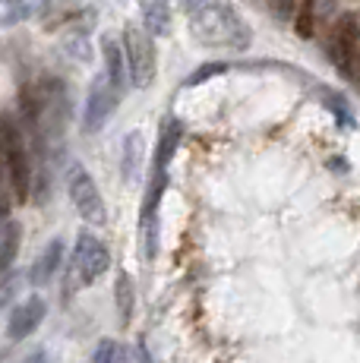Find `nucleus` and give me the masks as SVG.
Instances as JSON below:
<instances>
[{
    "label": "nucleus",
    "instance_id": "obj_1",
    "mask_svg": "<svg viewBox=\"0 0 360 363\" xmlns=\"http://www.w3.org/2000/svg\"><path fill=\"white\" fill-rule=\"evenodd\" d=\"M180 4L199 45L215 51H244L250 45V26L237 16L231 0H180Z\"/></svg>",
    "mask_w": 360,
    "mask_h": 363
},
{
    "label": "nucleus",
    "instance_id": "obj_2",
    "mask_svg": "<svg viewBox=\"0 0 360 363\" xmlns=\"http://www.w3.org/2000/svg\"><path fill=\"white\" fill-rule=\"evenodd\" d=\"M0 149H4V171H6V184H10L13 196H16V202L29 199L32 162H29V149H26L23 130H19L13 114L0 117Z\"/></svg>",
    "mask_w": 360,
    "mask_h": 363
},
{
    "label": "nucleus",
    "instance_id": "obj_3",
    "mask_svg": "<svg viewBox=\"0 0 360 363\" xmlns=\"http://www.w3.org/2000/svg\"><path fill=\"white\" fill-rule=\"evenodd\" d=\"M111 269V253L105 247V240H99L95 234L79 231L73 243V253H70V265H67V275H70V284H64V291L70 288H89L95 284L101 275Z\"/></svg>",
    "mask_w": 360,
    "mask_h": 363
},
{
    "label": "nucleus",
    "instance_id": "obj_4",
    "mask_svg": "<svg viewBox=\"0 0 360 363\" xmlns=\"http://www.w3.org/2000/svg\"><path fill=\"white\" fill-rule=\"evenodd\" d=\"M329 54L344 79L360 82V19L354 13H344L335 23L329 38Z\"/></svg>",
    "mask_w": 360,
    "mask_h": 363
},
{
    "label": "nucleus",
    "instance_id": "obj_5",
    "mask_svg": "<svg viewBox=\"0 0 360 363\" xmlns=\"http://www.w3.org/2000/svg\"><path fill=\"white\" fill-rule=\"evenodd\" d=\"M123 54H127V69H130V86L145 89L155 82V69H158V57H155V41H152L149 29L140 26H127L123 29Z\"/></svg>",
    "mask_w": 360,
    "mask_h": 363
},
{
    "label": "nucleus",
    "instance_id": "obj_6",
    "mask_svg": "<svg viewBox=\"0 0 360 363\" xmlns=\"http://www.w3.org/2000/svg\"><path fill=\"white\" fill-rule=\"evenodd\" d=\"M67 193H70L73 208L79 212V218L86 221V225L99 228L108 221V206L99 193V184H95L92 174L82 164H70V171H67Z\"/></svg>",
    "mask_w": 360,
    "mask_h": 363
},
{
    "label": "nucleus",
    "instance_id": "obj_7",
    "mask_svg": "<svg viewBox=\"0 0 360 363\" xmlns=\"http://www.w3.org/2000/svg\"><path fill=\"white\" fill-rule=\"evenodd\" d=\"M117 101H120V92L117 86L108 79L105 73L95 76L92 89H89V99H86V111H82V133H99L114 114Z\"/></svg>",
    "mask_w": 360,
    "mask_h": 363
},
{
    "label": "nucleus",
    "instance_id": "obj_8",
    "mask_svg": "<svg viewBox=\"0 0 360 363\" xmlns=\"http://www.w3.org/2000/svg\"><path fill=\"white\" fill-rule=\"evenodd\" d=\"M41 319H45V300L41 297L23 300V303L13 306L10 323H6V335H10L13 341H26L41 325Z\"/></svg>",
    "mask_w": 360,
    "mask_h": 363
},
{
    "label": "nucleus",
    "instance_id": "obj_9",
    "mask_svg": "<svg viewBox=\"0 0 360 363\" xmlns=\"http://www.w3.org/2000/svg\"><path fill=\"white\" fill-rule=\"evenodd\" d=\"M60 269H64V240H60V237H54V240L35 256L32 272H29V281L32 284H47Z\"/></svg>",
    "mask_w": 360,
    "mask_h": 363
},
{
    "label": "nucleus",
    "instance_id": "obj_10",
    "mask_svg": "<svg viewBox=\"0 0 360 363\" xmlns=\"http://www.w3.org/2000/svg\"><path fill=\"white\" fill-rule=\"evenodd\" d=\"M101 54H105V76L117 86V92L123 95V89L130 82V69H127V54H123L120 41L114 35H105L101 38Z\"/></svg>",
    "mask_w": 360,
    "mask_h": 363
},
{
    "label": "nucleus",
    "instance_id": "obj_11",
    "mask_svg": "<svg viewBox=\"0 0 360 363\" xmlns=\"http://www.w3.org/2000/svg\"><path fill=\"white\" fill-rule=\"evenodd\" d=\"M51 0H0V26H16L26 19L45 16Z\"/></svg>",
    "mask_w": 360,
    "mask_h": 363
},
{
    "label": "nucleus",
    "instance_id": "obj_12",
    "mask_svg": "<svg viewBox=\"0 0 360 363\" xmlns=\"http://www.w3.org/2000/svg\"><path fill=\"white\" fill-rule=\"evenodd\" d=\"M177 143H180V123L174 121V117H168V121H162V127H158V143H155V158H152V167L168 171L171 158H174V152H177Z\"/></svg>",
    "mask_w": 360,
    "mask_h": 363
},
{
    "label": "nucleus",
    "instance_id": "obj_13",
    "mask_svg": "<svg viewBox=\"0 0 360 363\" xmlns=\"http://www.w3.org/2000/svg\"><path fill=\"white\" fill-rule=\"evenodd\" d=\"M114 310L120 325L133 323V313H136V288H133V278L130 272H117L114 278Z\"/></svg>",
    "mask_w": 360,
    "mask_h": 363
},
{
    "label": "nucleus",
    "instance_id": "obj_14",
    "mask_svg": "<svg viewBox=\"0 0 360 363\" xmlns=\"http://www.w3.org/2000/svg\"><path fill=\"white\" fill-rule=\"evenodd\" d=\"M120 167H123V180H127V184L140 180V174H142V133L140 130L127 133V139H123Z\"/></svg>",
    "mask_w": 360,
    "mask_h": 363
},
{
    "label": "nucleus",
    "instance_id": "obj_15",
    "mask_svg": "<svg viewBox=\"0 0 360 363\" xmlns=\"http://www.w3.org/2000/svg\"><path fill=\"white\" fill-rule=\"evenodd\" d=\"M142 26L152 35H171V6H168V0H142Z\"/></svg>",
    "mask_w": 360,
    "mask_h": 363
},
{
    "label": "nucleus",
    "instance_id": "obj_16",
    "mask_svg": "<svg viewBox=\"0 0 360 363\" xmlns=\"http://www.w3.org/2000/svg\"><path fill=\"white\" fill-rule=\"evenodd\" d=\"M19 237H23V231H19L16 221L0 218V272H10V265L19 253Z\"/></svg>",
    "mask_w": 360,
    "mask_h": 363
},
{
    "label": "nucleus",
    "instance_id": "obj_17",
    "mask_svg": "<svg viewBox=\"0 0 360 363\" xmlns=\"http://www.w3.org/2000/svg\"><path fill=\"white\" fill-rule=\"evenodd\" d=\"M316 23H320V0H300L294 10V32L307 41L313 38Z\"/></svg>",
    "mask_w": 360,
    "mask_h": 363
},
{
    "label": "nucleus",
    "instance_id": "obj_18",
    "mask_svg": "<svg viewBox=\"0 0 360 363\" xmlns=\"http://www.w3.org/2000/svg\"><path fill=\"white\" fill-rule=\"evenodd\" d=\"M114 351H117V341L101 338L99 347H95V354H92V363H114Z\"/></svg>",
    "mask_w": 360,
    "mask_h": 363
},
{
    "label": "nucleus",
    "instance_id": "obj_19",
    "mask_svg": "<svg viewBox=\"0 0 360 363\" xmlns=\"http://www.w3.org/2000/svg\"><path fill=\"white\" fill-rule=\"evenodd\" d=\"M225 69H227L225 64H206L199 73H193L190 79H186V86H199L203 79H209V76H215V73H225Z\"/></svg>",
    "mask_w": 360,
    "mask_h": 363
},
{
    "label": "nucleus",
    "instance_id": "obj_20",
    "mask_svg": "<svg viewBox=\"0 0 360 363\" xmlns=\"http://www.w3.org/2000/svg\"><path fill=\"white\" fill-rule=\"evenodd\" d=\"M297 4H300V0H272V6H275V16H279V19H294Z\"/></svg>",
    "mask_w": 360,
    "mask_h": 363
},
{
    "label": "nucleus",
    "instance_id": "obj_21",
    "mask_svg": "<svg viewBox=\"0 0 360 363\" xmlns=\"http://www.w3.org/2000/svg\"><path fill=\"white\" fill-rule=\"evenodd\" d=\"M19 363H47V354H45V351H32L29 357H23Z\"/></svg>",
    "mask_w": 360,
    "mask_h": 363
},
{
    "label": "nucleus",
    "instance_id": "obj_22",
    "mask_svg": "<svg viewBox=\"0 0 360 363\" xmlns=\"http://www.w3.org/2000/svg\"><path fill=\"white\" fill-rule=\"evenodd\" d=\"M114 363H130V354H127V347H123V345H117V351H114Z\"/></svg>",
    "mask_w": 360,
    "mask_h": 363
},
{
    "label": "nucleus",
    "instance_id": "obj_23",
    "mask_svg": "<svg viewBox=\"0 0 360 363\" xmlns=\"http://www.w3.org/2000/svg\"><path fill=\"white\" fill-rule=\"evenodd\" d=\"M136 357H140V363H152V354H149V347L140 341V347H136Z\"/></svg>",
    "mask_w": 360,
    "mask_h": 363
}]
</instances>
